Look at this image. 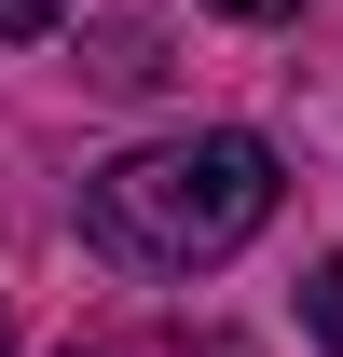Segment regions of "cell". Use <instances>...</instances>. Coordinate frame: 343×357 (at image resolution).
I'll return each instance as SVG.
<instances>
[{"instance_id":"1","label":"cell","mask_w":343,"mask_h":357,"mask_svg":"<svg viewBox=\"0 0 343 357\" xmlns=\"http://www.w3.org/2000/svg\"><path fill=\"white\" fill-rule=\"evenodd\" d=\"M275 192H289L275 151L247 124H206V137H151L124 165H96L83 178V234L110 261H137V275H206L275 220Z\"/></svg>"},{"instance_id":"2","label":"cell","mask_w":343,"mask_h":357,"mask_svg":"<svg viewBox=\"0 0 343 357\" xmlns=\"http://www.w3.org/2000/svg\"><path fill=\"white\" fill-rule=\"evenodd\" d=\"M302 316H316V344L343 357V261H316V275H302Z\"/></svg>"},{"instance_id":"3","label":"cell","mask_w":343,"mask_h":357,"mask_svg":"<svg viewBox=\"0 0 343 357\" xmlns=\"http://www.w3.org/2000/svg\"><path fill=\"white\" fill-rule=\"evenodd\" d=\"M55 14H69V0H0V42H42Z\"/></svg>"},{"instance_id":"4","label":"cell","mask_w":343,"mask_h":357,"mask_svg":"<svg viewBox=\"0 0 343 357\" xmlns=\"http://www.w3.org/2000/svg\"><path fill=\"white\" fill-rule=\"evenodd\" d=\"M206 14H234V28H289L302 0H206Z\"/></svg>"},{"instance_id":"5","label":"cell","mask_w":343,"mask_h":357,"mask_svg":"<svg viewBox=\"0 0 343 357\" xmlns=\"http://www.w3.org/2000/svg\"><path fill=\"white\" fill-rule=\"evenodd\" d=\"M0 357H14V316H0Z\"/></svg>"}]
</instances>
